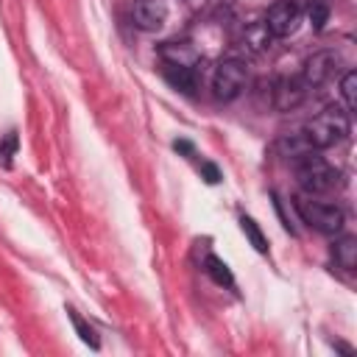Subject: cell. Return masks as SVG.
<instances>
[{"label": "cell", "instance_id": "1", "mask_svg": "<svg viewBox=\"0 0 357 357\" xmlns=\"http://www.w3.org/2000/svg\"><path fill=\"white\" fill-rule=\"evenodd\" d=\"M349 137V112L329 106L321 114H315L298 134V142L304 151H321L343 142Z\"/></svg>", "mask_w": 357, "mask_h": 357}, {"label": "cell", "instance_id": "2", "mask_svg": "<svg viewBox=\"0 0 357 357\" xmlns=\"http://www.w3.org/2000/svg\"><path fill=\"white\" fill-rule=\"evenodd\" d=\"M296 209H298V215H301L304 223H310L312 229H318L324 234H337L343 229V220H346L340 206L326 204V201H318L310 192L296 198Z\"/></svg>", "mask_w": 357, "mask_h": 357}, {"label": "cell", "instance_id": "3", "mask_svg": "<svg viewBox=\"0 0 357 357\" xmlns=\"http://www.w3.org/2000/svg\"><path fill=\"white\" fill-rule=\"evenodd\" d=\"M296 176H298V184H301L310 195L326 192V190H332L335 181H337V170H335L326 159L312 156V151H310V153H301V159H298V165H296Z\"/></svg>", "mask_w": 357, "mask_h": 357}, {"label": "cell", "instance_id": "4", "mask_svg": "<svg viewBox=\"0 0 357 357\" xmlns=\"http://www.w3.org/2000/svg\"><path fill=\"white\" fill-rule=\"evenodd\" d=\"M245 64L240 59H226L215 67V75H212V89H215V98L218 100H234L243 86H245Z\"/></svg>", "mask_w": 357, "mask_h": 357}, {"label": "cell", "instance_id": "5", "mask_svg": "<svg viewBox=\"0 0 357 357\" xmlns=\"http://www.w3.org/2000/svg\"><path fill=\"white\" fill-rule=\"evenodd\" d=\"M298 20H301V8H298L296 0H276V3L268 8L262 25H265V31H268L271 36L282 39V36H290V33L298 28Z\"/></svg>", "mask_w": 357, "mask_h": 357}, {"label": "cell", "instance_id": "6", "mask_svg": "<svg viewBox=\"0 0 357 357\" xmlns=\"http://www.w3.org/2000/svg\"><path fill=\"white\" fill-rule=\"evenodd\" d=\"M340 67V56L332 53V50H321V53H312L307 61H304V73H301V81L307 86H321L326 84Z\"/></svg>", "mask_w": 357, "mask_h": 357}, {"label": "cell", "instance_id": "7", "mask_svg": "<svg viewBox=\"0 0 357 357\" xmlns=\"http://www.w3.org/2000/svg\"><path fill=\"white\" fill-rule=\"evenodd\" d=\"M131 20L142 31H159L167 20V3L165 0H134Z\"/></svg>", "mask_w": 357, "mask_h": 357}, {"label": "cell", "instance_id": "8", "mask_svg": "<svg viewBox=\"0 0 357 357\" xmlns=\"http://www.w3.org/2000/svg\"><path fill=\"white\" fill-rule=\"evenodd\" d=\"M307 95V84L304 81H296V78H284L273 86V106L287 112V109H296Z\"/></svg>", "mask_w": 357, "mask_h": 357}, {"label": "cell", "instance_id": "9", "mask_svg": "<svg viewBox=\"0 0 357 357\" xmlns=\"http://www.w3.org/2000/svg\"><path fill=\"white\" fill-rule=\"evenodd\" d=\"M165 78L181 92H192L195 89V75H192V70L187 64H165Z\"/></svg>", "mask_w": 357, "mask_h": 357}, {"label": "cell", "instance_id": "10", "mask_svg": "<svg viewBox=\"0 0 357 357\" xmlns=\"http://www.w3.org/2000/svg\"><path fill=\"white\" fill-rule=\"evenodd\" d=\"M335 262L346 271H354V265H357V237L346 234L335 243Z\"/></svg>", "mask_w": 357, "mask_h": 357}, {"label": "cell", "instance_id": "11", "mask_svg": "<svg viewBox=\"0 0 357 357\" xmlns=\"http://www.w3.org/2000/svg\"><path fill=\"white\" fill-rule=\"evenodd\" d=\"M240 229H243V234L251 240V245H254L259 254H265V251H268V240H265L262 229H259V226H257L251 218H245V215H243V218H240Z\"/></svg>", "mask_w": 357, "mask_h": 357}, {"label": "cell", "instance_id": "12", "mask_svg": "<svg viewBox=\"0 0 357 357\" xmlns=\"http://www.w3.org/2000/svg\"><path fill=\"white\" fill-rule=\"evenodd\" d=\"M206 273H209L218 284L231 287V271H229V265H226L223 259H218V257H206Z\"/></svg>", "mask_w": 357, "mask_h": 357}, {"label": "cell", "instance_id": "13", "mask_svg": "<svg viewBox=\"0 0 357 357\" xmlns=\"http://www.w3.org/2000/svg\"><path fill=\"white\" fill-rule=\"evenodd\" d=\"M340 92H343V100H346V112H354L357 109V73L354 70H349L343 75Z\"/></svg>", "mask_w": 357, "mask_h": 357}, {"label": "cell", "instance_id": "14", "mask_svg": "<svg viewBox=\"0 0 357 357\" xmlns=\"http://www.w3.org/2000/svg\"><path fill=\"white\" fill-rule=\"evenodd\" d=\"M326 20H329V8H326L324 3H312V6H310V22H312V28L321 31Z\"/></svg>", "mask_w": 357, "mask_h": 357}, {"label": "cell", "instance_id": "15", "mask_svg": "<svg viewBox=\"0 0 357 357\" xmlns=\"http://www.w3.org/2000/svg\"><path fill=\"white\" fill-rule=\"evenodd\" d=\"M70 318H73V324H75V329H78L81 340H84V343H89V346H98V337H95V332H92V329H89V326H86V324H84V321H81V318H78L73 310H70Z\"/></svg>", "mask_w": 357, "mask_h": 357}, {"label": "cell", "instance_id": "16", "mask_svg": "<svg viewBox=\"0 0 357 357\" xmlns=\"http://www.w3.org/2000/svg\"><path fill=\"white\" fill-rule=\"evenodd\" d=\"M14 148H17V134L11 131V134L0 142V159H3V162H8V159H11V153H14Z\"/></svg>", "mask_w": 357, "mask_h": 357}, {"label": "cell", "instance_id": "17", "mask_svg": "<svg viewBox=\"0 0 357 357\" xmlns=\"http://www.w3.org/2000/svg\"><path fill=\"white\" fill-rule=\"evenodd\" d=\"M201 170L206 173V181H209V184H215V181L220 178V173H218V167H215V165H209V162H204V165H201Z\"/></svg>", "mask_w": 357, "mask_h": 357}]
</instances>
